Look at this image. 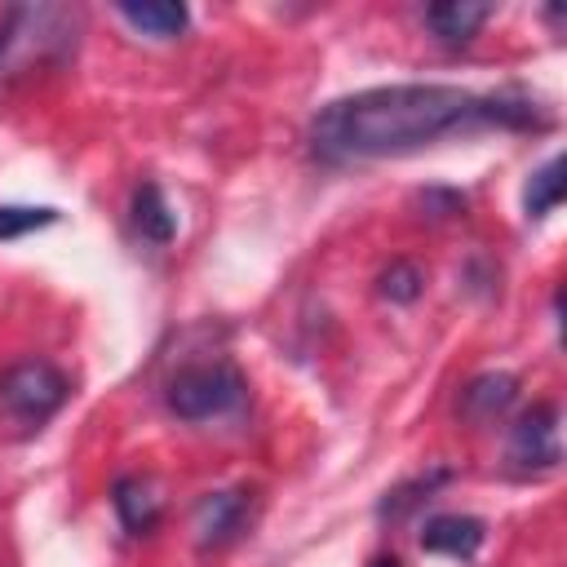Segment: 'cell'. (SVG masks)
I'll return each instance as SVG.
<instances>
[{"instance_id":"8fae6325","label":"cell","mask_w":567,"mask_h":567,"mask_svg":"<svg viewBox=\"0 0 567 567\" xmlns=\"http://www.w3.org/2000/svg\"><path fill=\"white\" fill-rule=\"evenodd\" d=\"M128 217H133V230H137L146 244H155V248H164V244L177 239V213L168 208L159 182H137V186H133Z\"/></svg>"},{"instance_id":"9a60e30c","label":"cell","mask_w":567,"mask_h":567,"mask_svg":"<svg viewBox=\"0 0 567 567\" xmlns=\"http://www.w3.org/2000/svg\"><path fill=\"white\" fill-rule=\"evenodd\" d=\"M377 292L390 301V306H412L421 292H425V270L408 257H394L381 275H377Z\"/></svg>"},{"instance_id":"9c48e42d","label":"cell","mask_w":567,"mask_h":567,"mask_svg":"<svg viewBox=\"0 0 567 567\" xmlns=\"http://www.w3.org/2000/svg\"><path fill=\"white\" fill-rule=\"evenodd\" d=\"M111 509L128 536H151L164 518V501L146 474H120L111 483Z\"/></svg>"},{"instance_id":"4fadbf2b","label":"cell","mask_w":567,"mask_h":567,"mask_svg":"<svg viewBox=\"0 0 567 567\" xmlns=\"http://www.w3.org/2000/svg\"><path fill=\"white\" fill-rule=\"evenodd\" d=\"M443 483H452V470H447V465H430V470H421V474L394 483V487L377 501V518H381V523H403V518H412Z\"/></svg>"},{"instance_id":"8992f818","label":"cell","mask_w":567,"mask_h":567,"mask_svg":"<svg viewBox=\"0 0 567 567\" xmlns=\"http://www.w3.org/2000/svg\"><path fill=\"white\" fill-rule=\"evenodd\" d=\"M558 421H563L558 403H532L527 412H518V421L509 425V443H505V461L514 474L558 470V461H563Z\"/></svg>"},{"instance_id":"5bb4252c","label":"cell","mask_w":567,"mask_h":567,"mask_svg":"<svg viewBox=\"0 0 567 567\" xmlns=\"http://www.w3.org/2000/svg\"><path fill=\"white\" fill-rule=\"evenodd\" d=\"M567 195V177H563V155H549L540 168L527 173L523 182V217L527 221H545Z\"/></svg>"},{"instance_id":"e0dca14e","label":"cell","mask_w":567,"mask_h":567,"mask_svg":"<svg viewBox=\"0 0 567 567\" xmlns=\"http://www.w3.org/2000/svg\"><path fill=\"white\" fill-rule=\"evenodd\" d=\"M416 208L430 221H452V217H465L470 199L456 186H425V190H416Z\"/></svg>"},{"instance_id":"7a4b0ae2","label":"cell","mask_w":567,"mask_h":567,"mask_svg":"<svg viewBox=\"0 0 567 567\" xmlns=\"http://www.w3.org/2000/svg\"><path fill=\"white\" fill-rule=\"evenodd\" d=\"M80 13L66 4H9L0 18V75L58 66L75 53Z\"/></svg>"},{"instance_id":"30bf717a","label":"cell","mask_w":567,"mask_h":567,"mask_svg":"<svg viewBox=\"0 0 567 567\" xmlns=\"http://www.w3.org/2000/svg\"><path fill=\"white\" fill-rule=\"evenodd\" d=\"M421 18H425V27L434 31L439 44L461 49V44H470L483 31V22L492 18V4H478V0H443V4H425Z\"/></svg>"},{"instance_id":"ba28073f","label":"cell","mask_w":567,"mask_h":567,"mask_svg":"<svg viewBox=\"0 0 567 567\" xmlns=\"http://www.w3.org/2000/svg\"><path fill=\"white\" fill-rule=\"evenodd\" d=\"M518 403V377L514 372H478L456 394V416L470 425H492Z\"/></svg>"},{"instance_id":"52a82bcc","label":"cell","mask_w":567,"mask_h":567,"mask_svg":"<svg viewBox=\"0 0 567 567\" xmlns=\"http://www.w3.org/2000/svg\"><path fill=\"white\" fill-rule=\"evenodd\" d=\"M421 549L425 554H443L456 563H474L478 549L487 545V523L474 514H430L421 523Z\"/></svg>"},{"instance_id":"6da1fadb","label":"cell","mask_w":567,"mask_h":567,"mask_svg":"<svg viewBox=\"0 0 567 567\" xmlns=\"http://www.w3.org/2000/svg\"><path fill=\"white\" fill-rule=\"evenodd\" d=\"M474 128H492V93L461 84H377L319 106L306 142L319 164H368L416 155Z\"/></svg>"},{"instance_id":"5b68a950","label":"cell","mask_w":567,"mask_h":567,"mask_svg":"<svg viewBox=\"0 0 567 567\" xmlns=\"http://www.w3.org/2000/svg\"><path fill=\"white\" fill-rule=\"evenodd\" d=\"M252 514H257V487H248V483L204 492V496L195 501V514H190L195 549H199V554H221V549H230L239 536H248Z\"/></svg>"},{"instance_id":"3957f363","label":"cell","mask_w":567,"mask_h":567,"mask_svg":"<svg viewBox=\"0 0 567 567\" xmlns=\"http://www.w3.org/2000/svg\"><path fill=\"white\" fill-rule=\"evenodd\" d=\"M164 403L177 421L204 425L244 412L248 403V377L230 359H190L164 381Z\"/></svg>"},{"instance_id":"2e32d148","label":"cell","mask_w":567,"mask_h":567,"mask_svg":"<svg viewBox=\"0 0 567 567\" xmlns=\"http://www.w3.org/2000/svg\"><path fill=\"white\" fill-rule=\"evenodd\" d=\"M58 217H62V213L49 208V204H0V244L22 239V235H31V230H44V226H53Z\"/></svg>"},{"instance_id":"277c9868","label":"cell","mask_w":567,"mask_h":567,"mask_svg":"<svg viewBox=\"0 0 567 567\" xmlns=\"http://www.w3.org/2000/svg\"><path fill=\"white\" fill-rule=\"evenodd\" d=\"M71 399V381L49 359H18L0 372V412L27 430H40Z\"/></svg>"},{"instance_id":"ac0fdd59","label":"cell","mask_w":567,"mask_h":567,"mask_svg":"<svg viewBox=\"0 0 567 567\" xmlns=\"http://www.w3.org/2000/svg\"><path fill=\"white\" fill-rule=\"evenodd\" d=\"M368 567H403V563H399V554H372Z\"/></svg>"},{"instance_id":"7c38bea8","label":"cell","mask_w":567,"mask_h":567,"mask_svg":"<svg viewBox=\"0 0 567 567\" xmlns=\"http://www.w3.org/2000/svg\"><path fill=\"white\" fill-rule=\"evenodd\" d=\"M115 13L146 40H182L190 27V9L182 0H142V4H115Z\"/></svg>"}]
</instances>
